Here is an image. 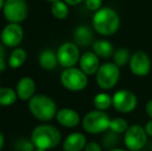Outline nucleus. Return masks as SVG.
<instances>
[{"label": "nucleus", "instance_id": "nucleus-1", "mask_svg": "<svg viewBox=\"0 0 152 151\" xmlns=\"http://www.w3.org/2000/svg\"><path fill=\"white\" fill-rule=\"evenodd\" d=\"M92 24L97 33L104 36H110L116 33L120 26V18L114 9L104 7L94 14Z\"/></svg>", "mask_w": 152, "mask_h": 151}, {"label": "nucleus", "instance_id": "nucleus-2", "mask_svg": "<svg viewBox=\"0 0 152 151\" xmlns=\"http://www.w3.org/2000/svg\"><path fill=\"white\" fill-rule=\"evenodd\" d=\"M30 140L36 149L49 150L59 145L61 142V133L53 125L42 124L33 129Z\"/></svg>", "mask_w": 152, "mask_h": 151}, {"label": "nucleus", "instance_id": "nucleus-3", "mask_svg": "<svg viewBox=\"0 0 152 151\" xmlns=\"http://www.w3.org/2000/svg\"><path fill=\"white\" fill-rule=\"evenodd\" d=\"M31 114L40 121L52 120L57 114V105L51 97L44 94H36L29 99Z\"/></svg>", "mask_w": 152, "mask_h": 151}, {"label": "nucleus", "instance_id": "nucleus-4", "mask_svg": "<svg viewBox=\"0 0 152 151\" xmlns=\"http://www.w3.org/2000/svg\"><path fill=\"white\" fill-rule=\"evenodd\" d=\"M111 123V118L104 111H91L85 115L82 124L85 131L92 135L104 133L109 129Z\"/></svg>", "mask_w": 152, "mask_h": 151}, {"label": "nucleus", "instance_id": "nucleus-5", "mask_svg": "<svg viewBox=\"0 0 152 151\" xmlns=\"http://www.w3.org/2000/svg\"><path fill=\"white\" fill-rule=\"evenodd\" d=\"M60 82L62 86L70 91H81L88 84L87 75L81 69L68 67L61 73Z\"/></svg>", "mask_w": 152, "mask_h": 151}, {"label": "nucleus", "instance_id": "nucleus-6", "mask_svg": "<svg viewBox=\"0 0 152 151\" xmlns=\"http://www.w3.org/2000/svg\"><path fill=\"white\" fill-rule=\"evenodd\" d=\"M120 78L119 67L115 63H104L96 73V83L102 89L108 90L118 83Z\"/></svg>", "mask_w": 152, "mask_h": 151}, {"label": "nucleus", "instance_id": "nucleus-7", "mask_svg": "<svg viewBox=\"0 0 152 151\" xmlns=\"http://www.w3.org/2000/svg\"><path fill=\"white\" fill-rule=\"evenodd\" d=\"M3 15L10 23H21L28 15V5L25 0H5Z\"/></svg>", "mask_w": 152, "mask_h": 151}, {"label": "nucleus", "instance_id": "nucleus-8", "mask_svg": "<svg viewBox=\"0 0 152 151\" xmlns=\"http://www.w3.org/2000/svg\"><path fill=\"white\" fill-rule=\"evenodd\" d=\"M147 133L144 127L139 124L132 125L124 133V144L126 148L130 151L142 150L146 145Z\"/></svg>", "mask_w": 152, "mask_h": 151}, {"label": "nucleus", "instance_id": "nucleus-9", "mask_svg": "<svg viewBox=\"0 0 152 151\" xmlns=\"http://www.w3.org/2000/svg\"><path fill=\"white\" fill-rule=\"evenodd\" d=\"M57 58L61 66L68 69L74 67L80 60V51L75 42H64L57 50Z\"/></svg>", "mask_w": 152, "mask_h": 151}, {"label": "nucleus", "instance_id": "nucleus-10", "mask_svg": "<svg viewBox=\"0 0 152 151\" xmlns=\"http://www.w3.org/2000/svg\"><path fill=\"white\" fill-rule=\"evenodd\" d=\"M113 107L120 113H130L136 109L138 99L134 93L128 90H119L113 95Z\"/></svg>", "mask_w": 152, "mask_h": 151}, {"label": "nucleus", "instance_id": "nucleus-11", "mask_svg": "<svg viewBox=\"0 0 152 151\" xmlns=\"http://www.w3.org/2000/svg\"><path fill=\"white\" fill-rule=\"evenodd\" d=\"M24 30L18 23H10L1 31V42L8 48H16L21 44Z\"/></svg>", "mask_w": 152, "mask_h": 151}, {"label": "nucleus", "instance_id": "nucleus-12", "mask_svg": "<svg viewBox=\"0 0 152 151\" xmlns=\"http://www.w3.org/2000/svg\"><path fill=\"white\" fill-rule=\"evenodd\" d=\"M129 69L134 76L145 77L151 69V61L149 56L143 51H138L132 55L129 60Z\"/></svg>", "mask_w": 152, "mask_h": 151}, {"label": "nucleus", "instance_id": "nucleus-13", "mask_svg": "<svg viewBox=\"0 0 152 151\" xmlns=\"http://www.w3.org/2000/svg\"><path fill=\"white\" fill-rule=\"evenodd\" d=\"M99 57L94 52H85L80 57V69L87 76H91L97 73L99 69Z\"/></svg>", "mask_w": 152, "mask_h": 151}, {"label": "nucleus", "instance_id": "nucleus-14", "mask_svg": "<svg viewBox=\"0 0 152 151\" xmlns=\"http://www.w3.org/2000/svg\"><path fill=\"white\" fill-rule=\"evenodd\" d=\"M56 119L59 124L68 128L76 127L80 123V115L69 108H63L59 110L56 114Z\"/></svg>", "mask_w": 152, "mask_h": 151}, {"label": "nucleus", "instance_id": "nucleus-15", "mask_svg": "<svg viewBox=\"0 0 152 151\" xmlns=\"http://www.w3.org/2000/svg\"><path fill=\"white\" fill-rule=\"evenodd\" d=\"M36 85L33 79L29 77L22 78L17 84L16 92L18 94V97L22 101H29L31 97L34 96Z\"/></svg>", "mask_w": 152, "mask_h": 151}, {"label": "nucleus", "instance_id": "nucleus-16", "mask_svg": "<svg viewBox=\"0 0 152 151\" xmlns=\"http://www.w3.org/2000/svg\"><path fill=\"white\" fill-rule=\"evenodd\" d=\"M86 137L81 133H72L63 142L64 151H82L86 146Z\"/></svg>", "mask_w": 152, "mask_h": 151}, {"label": "nucleus", "instance_id": "nucleus-17", "mask_svg": "<svg viewBox=\"0 0 152 151\" xmlns=\"http://www.w3.org/2000/svg\"><path fill=\"white\" fill-rule=\"evenodd\" d=\"M93 33L89 27L85 25L77 27L74 32V40L75 44L78 47H83L86 48L91 44H93Z\"/></svg>", "mask_w": 152, "mask_h": 151}, {"label": "nucleus", "instance_id": "nucleus-18", "mask_svg": "<svg viewBox=\"0 0 152 151\" xmlns=\"http://www.w3.org/2000/svg\"><path fill=\"white\" fill-rule=\"evenodd\" d=\"M39 61L40 66L46 71H53L58 64V58L57 54L52 50H44L39 54Z\"/></svg>", "mask_w": 152, "mask_h": 151}, {"label": "nucleus", "instance_id": "nucleus-19", "mask_svg": "<svg viewBox=\"0 0 152 151\" xmlns=\"http://www.w3.org/2000/svg\"><path fill=\"white\" fill-rule=\"evenodd\" d=\"M93 52L100 58H109L114 54V47L110 42L106 39L96 40L92 44Z\"/></svg>", "mask_w": 152, "mask_h": 151}, {"label": "nucleus", "instance_id": "nucleus-20", "mask_svg": "<svg viewBox=\"0 0 152 151\" xmlns=\"http://www.w3.org/2000/svg\"><path fill=\"white\" fill-rule=\"evenodd\" d=\"M27 59V54L25 52L24 49L17 48L10 53V57H8L7 64L10 69H19L25 63Z\"/></svg>", "mask_w": 152, "mask_h": 151}, {"label": "nucleus", "instance_id": "nucleus-21", "mask_svg": "<svg viewBox=\"0 0 152 151\" xmlns=\"http://www.w3.org/2000/svg\"><path fill=\"white\" fill-rule=\"evenodd\" d=\"M51 12L54 18L58 19V20H64L67 18L68 16V4L65 3L64 1L61 0H57L55 2H52L51 5Z\"/></svg>", "mask_w": 152, "mask_h": 151}, {"label": "nucleus", "instance_id": "nucleus-22", "mask_svg": "<svg viewBox=\"0 0 152 151\" xmlns=\"http://www.w3.org/2000/svg\"><path fill=\"white\" fill-rule=\"evenodd\" d=\"M93 105L99 111H106L113 106V97L108 93H98L94 96Z\"/></svg>", "mask_w": 152, "mask_h": 151}, {"label": "nucleus", "instance_id": "nucleus-23", "mask_svg": "<svg viewBox=\"0 0 152 151\" xmlns=\"http://www.w3.org/2000/svg\"><path fill=\"white\" fill-rule=\"evenodd\" d=\"M18 94L14 89L10 87L0 88V106H10L16 103Z\"/></svg>", "mask_w": 152, "mask_h": 151}, {"label": "nucleus", "instance_id": "nucleus-24", "mask_svg": "<svg viewBox=\"0 0 152 151\" xmlns=\"http://www.w3.org/2000/svg\"><path fill=\"white\" fill-rule=\"evenodd\" d=\"M119 140H120L119 133H116L111 129H108L107 131H104V135L102 139V144L106 149L112 150L119 143Z\"/></svg>", "mask_w": 152, "mask_h": 151}, {"label": "nucleus", "instance_id": "nucleus-25", "mask_svg": "<svg viewBox=\"0 0 152 151\" xmlns=\"http://www.w3.org/2000/svg\"><path fill=\"white\" fill-rule=\"evenodd\" d=\"M130 54L129 51L125 48H120L116 50L113 54V59H114V63L118 67L124 66L126 63H129L130 60Z\"/></svg>", "mask_w": 152, "mask_h": 151}, {"label": "nucleus", "instance_id": "nucleus-26", "mask_svg": "<svg viewBox=\"0 0 152 151\" xmlns=\"http://www.w3.org/2000/svg\"><path fill=\"white\" fill-rule=\"evenodd\" d=\"M128 123L125 119L120 118V117H117V118L111 119V123H110V127L109 129H111L112 131L116 133H124L128 128Z\"/></svg>", "mask_w": 152, "mask_h": 151}, {"label": "nucleus", "instance_id": "nucleus-27", "mask_svg": "<svg viewBox=\"0 0 152 151\" xmlns=\"http://www.w3.org/2000/svg\"><path fill=\"white\" fill-rule=\"evenodd\" d=\"M15 151H33L36 149L31 140L19 139L15 142Z\"/></svg>", "mask_w": 152, "mask_h": 151}, {"label": "nucleus", "instance_id": "nucleus-28", "mask_svg": "<svg viewBox=\"0 0 152 151\" xmlns=\"http://www.w3.org/2000/svg\"><path fill=\"white\" fill-rule=\"evenodd\" d=\"M85 3H86V6L89 10L97 12L102 7V0H85Z\"/></svg>", "mask_w": 152, "mask_h": 151}, {"label": "nucleus", "instance_id": "nucleus-29", "mask_svg": "<svg viewBox=\"0 0 152 151\" xmlns=\"http://www.w3.org/2000/svg\"><path fill=\"white\" fill-rule=\"evenodd\" d=\"M85 151H102V147L98 143L95 142H90L87 143L85 146Z\"/></svg>", "mask_w": 152, "mask_h": 151}, {"label": "nucleus", "instance_id": "nucleus-30", "mask_svg": "<svg viewBox=\"0 0 152 151\" xmlns=\"http://www.w3.org/2000/svg\"><path fill=\"white\" fill-rule=\"evenodd\" d=\"M144 128H145V131H146L147 135H148L149 137H152V119L146 123V125H145Z\"/></svg>", "mask_w": 152, "mask_h": 151}, {"label": "nucleus", "instance_id": "nucleus-31", "mask_svg": "<svg viewBox=\"0 0 152 151\" xmlns=\"http://www.w3.org/2000/svg\"><path fill=\"white\" fill-rule=\"evenodd\" d=\"M146 113L150 117V119H152V99L146 104Z\"/></svg>", "mask_w": 152, "mask_h": 151}, {"label": "nucleus", "instance_id": "nucleus-32", "mask_svg": "<svg viewBox=\"0 0 152 151\" xmlns=\"http://www.w3.org/2000/svg\"><path fill=\"white\" fill-rule=\"evenodd\" d=\"M6 69V62H5V57H0V73Z\"/></svg>", "mask_w": 152, "mask_h": 151}, {"label": "nucleus", "instance_id": "nucleus-33", "mask_svg": "<svg viewBox=\"0 0 152 151\" xmlns=\"http://www.w3.org/2000/svg\"><path fill=\"white\" fill-rule=\"evenodd\" d=\"M65 3H67L68 5H77V4H80L81 2L85 1V0H63Z\"/></svg>", "mask_w": 152, "mask_h": 151}, {"label": "nucleus", "instance_id": "nucleus-34", "mask_svg": "<svg viewBox=\"0 0 152 151\" xmlns=\"http://www.w3.org/2000/svg\"><path fill=\"white\" fill-rule=\"evenodd\" d=\"M3 146H4V137H3V135L0 133V151L3 148Z\"/></svg>", "mask_w": 152, "mask_h": 151}, {"label": "nucleus", "instance_id": "nucleus-35", "mask_svg": "<svg viewBox=\"0 0 152 151\" xmlns=\"http://www.w3.org/2000/svg\"><path fill=\"white\" fill-rule=\"evenodd\" d=\"M0 57H5V52H4V48L0 44Z\"/></svg>", "mask_w": 152, "mask_h": 151}, {"label": "nucleus", "instance_id": "nucleus-36", "mask_svg": "<svg viewBox=\"0 0 152 151\" xmlns=\"http://www.w3.org/2000/svg\"><path fill=\"white\" fill-rule=\"evenodd\" d=\"M4 3H5V0H0V10L3 9Z\"/></svg>", "mask_w": 152, "mask_h": 151}, {"label": "nucleus", "instance_id": "nucleus-37", "mask_svg": "<svg viewBox=\"0 0 152 151\" xmlns=\"http://www.w3.org/2000/svg\"><path fill=\"white\" fill-rule=\"evenodd\" d=\"M110 151H127V150H123V149H118V148H114V149L110 150Z\"/></svg>", "mask_w": 152, "mask_h": 151}, {"label": "nucleus", "instance_id": "nucleus-38", "mask_svg": "<svg viewBox=\"0 0 152 151\" xmlns=\"http://www.w3.org/2000/svg\"><path fill=\"white\" fill-rule=\"evenodd\" d=\"M33 151H46V150H42V149H34Z\"/></svg>", "mask_w": 152, "mask_h": 151}, {"label": "nucleus", "instance_id": "nucleus-39", "mask_svg": "<svg viewBox=\"0 0 152 151\" xmlns=\"http://www.w3.org/2000/svg\"><path fill=\"white\" fill-rule=\"evenodd\" d=\"M47 1H50V2H55V1H57V0H47Z\"/></svg>", "mask_w": 152, "mask_h": 151}, {"label": "nucleus", "instance_id": "nucleus-40", "mask_svg": "<svg viewBox=\"0 0 152 151\" xmlns=\"http://www.w3.org/2000/svg\"><path fill=\"white\" fill-rule=\"evenodd\" d=\"M139 151H146V150H139Z\"/></svg>", "mask_w": 152, "mask_h": 151}]
</instances>
